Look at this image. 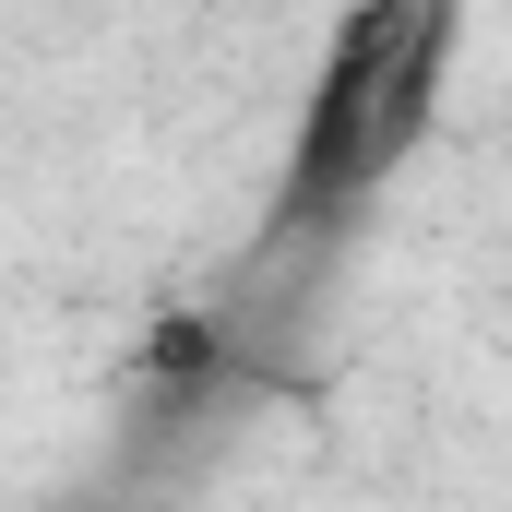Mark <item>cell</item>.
I'll return each instance as SVG.
<instances>
[{
  "label": "cell",
  "mask_w": 512,
  "mask_h": 512,
  "mask_svg": "<svg viewBox=\"0 0 512 512\" xmlns=\"http://www.w3.org/2000/svg\"><path fill=\"white\" fill-rule=\"evenodd\" d=\"M453 60H465V0H346V24L322 36V72L298 96L286 131V167L262 191V239L251 251H298L322 227H346L393 167L441 131L453 96Z\"/></svg>",
  "instance_id": "obj_1"
}]
</instances>
